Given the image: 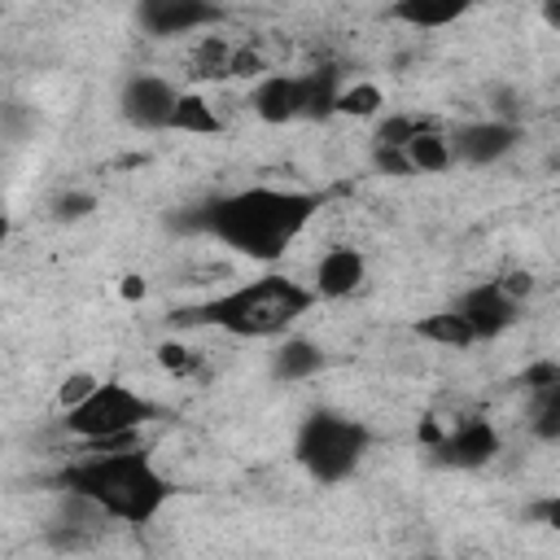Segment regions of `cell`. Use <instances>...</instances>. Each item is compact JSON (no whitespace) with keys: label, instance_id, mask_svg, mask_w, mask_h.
Segmentation results:
<instances>
[{"label":"cell","instance_id":"obj_1","mask_svg":"<svg viewBox=\"0 0 560 560\" xmlns=\"http://www.w3.org/2000/svg\"><path fill=\"white\" fill-rule=\"evenodd\" d=\"M319 206H324V197L311 188L249 184V188H232V192L201 201L188 214V228H197L210 241H219L223 249L267 267V262H280L302 241V232L311 228Z\"/></svg>","mask_w":560,"mask_h":560},{"label":"cell","instance_id":"obj_2","mask_svg":"<svg viewBox=\"0 0 560 560\" xmlns=\"http://www.w3.org/2000/svg\"><path fill=\"white\" fill-rule=\"evenodd\" d=\"M57 486L83 503H92L105 521L118 525H149L171 503L175 486L153 464V455L131 442L118 451H83L57 472Z\"/></svg>","mask_w":560,"mask_h":560},{"label":"cell","instance_id":"obj_3","mask_svg":"<svg viewBox=\"0 0 560 560\" xmlns=\"http://www.w3.org/2000/svg\"><path fill=\"white\" fill-rule=\"evenodd\" d=\"M315 306L311 284L284 276V271H262L254 280H241L197 306L175 311V324H192V328H214L241 341H276L289 328H298Z\"/></svg>","mask_w":560,"mask_h":560},{"label":"cell","instance_id":"obj_4","mask_svg":"<svg viewBox=\"0 0 560 560\" xmlns=\"http://www.w3.org/2000/svg\"><path fill=\"white\" fill-rule=\"evenodd\" d=\"M372 451V429L337 407H315L302 416L293 433V459L306 468L319 486H341L359 472V464Z\"/></svg>","mask_w":560,"mask_h":560},{"label":"cell","instance_id":"obj_5","mask_svg":"<svg viewBox=\"0 0 560 560\" xmlns=\"http://www.w3.org/2000/svg\"><path fill=\"white\" fill-rule=\"evenodd\" d=\"M162 407L131 389L127 381H96L79 402L61 407V429L74 442H101V438H118V433H140L149 420H158Z\"/></svg>","mask_w":560,"mask_h":560},{"label":"cell","instance_id":"obj_6","mask_svg":"<svg viewBox=\"0 0 560 560\" xmlns=\"http://www.w3.org/2000/svg\"><path fill=\"white\" fill-rule=\"evenodd\" d=\"M521 306H525V302H516L499 280H477V284L459 289L455 302H451V311L468 324L472 341H494V337H503L508 328H516Z\"/></svg>","mask_w":560,"mask_h":560},{"label":"cell","instance_id":"obj_7","mask_svg":"<svg viewBox=\"0 0 560 560\" xmlns=\"http://www.w3.org/2000/svg\"><path fill=\"white\" fill-rule=\"evenodd\" d=\"M499 451H503V438L486 416H464L455 424H442V438L429 446L433 464L438 468H455V472L486 468Z\"/></svg>","mask_w":560,"mask_h":560},{"label":"cell","instance_id":"obj_8","mask_svg":"<svg viewBox=\"0 0 560 560\" xmlns=\"http://www.w3.org/2000/svg\"><path fill=\"white\" fill-rule=\"evenodd\" d=\"M175 96H179V88H175L166 74L136 70V74H127V83L118 88V114H122L127 127L153 136V131H166V127H171Z\"/></svg>","mask_w":560,"mask_h":560},{"label":"cell","instance_id":"obj_9","mask_svg":"<svg viewBox=\"0 0 560 560\" xmlns=\"http://www.w3.org/2000/svg\"><path fill=\"white\" fill-rule=\"evenodd\" d=\"M525 140V127L516 118H472V122H459L451 131V153L455 162L464 166H499L503 158H512Z\"/></svg>","mask_w":560,"mask_h":560},{"label":"cell","instance_id":"obj_10","mask_svg":"<svg viewBox=\"0 0 560 560\" xmlns=\"http://www.w3.org/2000/svg\"><path fill=\"white\" fill-rule=\"evenodd\" d=\"M219 18V0H136V26L149 39H179L206 31Z\"/></svg>","mask_w":560,"mask_h":560},{"label":"cell","instance_id":"obj_11","mask_svg":"<svg viewBox=\"0 0 560 560\" xmlns=\"http://www.w3.org/2000/svg\"><path fill=\"white\" fill-rule=\"evenodd\" d=\"M368 284V254L359 245H328L311 262V293L315 302H346Z\"/></svg>","mask_w":560,"mask_h":560},{"label":"cell","instance_id":"obj_12","mask_svg":"<svg viewBox=\"0 0 560 560\" xmlns=\"http://www.w3.org/2000/svg\"><path fill=\"white\" fill-rule=\"evenodd\" d=\"M249 109L267 122V127H284V122H298L306 101H302V74H258L254 88H249Z\"/></svg>","mask_w":560,"mask_h":560},{"label":"cell","instance_id":"obj_13","mask_svg":"<svg viewBox=\"0 0 560 560\" xmlns=\"http://www.w3.org/2000/svg\"><path fill=\"white\" fill-rule=\"evenodd\" d=\"M328 363V350L315 341V337H302V332H284L276 337V350H271V376L280 385H302L311 376H319Z\"/></svg>","mask_w":560,"mask_h":560},{"label":"cell","instance_id":"obj_14","mask_svg":"<svg viewBox=\"0 0 560 560\" xmlns=\"http://www.w3.org/2000/svg\"><path fill=\"white\" fill-rule=\"evenodd\" d=\"M472 4L477 0H389L385 18L398 26H411V31H442V26H455L459 18H468Z\"/></svg>","mask_w":560,"mask_h":560},{"label":"cell","instance_id":"obj_15","mask_svg":"<svg viewBox=\"0 0 560 560\" xmlns=\"http://www.w3.org/2000/svg\"><path fill=\"white\" fill-rule=\"evenodd\" d=\"M407 149V162L416 175H446L455 166V153H451V131H442L438 122L420 118V127L411 131V140L402 144Z\"/></svg>","mask_w":560,"mask_h":560},{"label":"cell","instance_id":"obj_16","mask_svg":"<svg viewBox=\"0 0 560 560\" xmlns=\"http://www.w3.org/2000/svg\"><path fill=\"white\" fill-rule=\"evenodd\" d=\"M166 131H179V136H223V118L210 105V96H201L197 88H179Z\"/></svg>","mask_w":560,"mask_h":560},{"label":"cell","instance_id":"obj_17","mask_svg":"<svg viewBox=\"0 0 560 560\" xmlns=\"http://www.w3.org/2000/svg\"><path fill=\"white\" fill-rule=\"evenodd\" d=\"M341 83H346V74L337 66H311V70H302V101H306L302 118H315V122L328 118L332 105H337Z\"/></svg>","mask_w":560,"mask_h":560},{"label":"cell","instance_id":"obj_18","mask_svg":"<svg viewBox=\"0 0 560 560\" xmlns=\"http://www.w3.org/2000/svg\"><path fill=\"white\" fill-rule=\"evenodd\" d=\"M381 109H385V88L376 79H350V83H341L337 105H332V114H346V118H376Z\"/></svg>","mask_w":560,"mask_h":560},{"label":"cell","instance_id":"obj_19","mask_svg":"<svg viewBox=\"0 0 560 560\" xmlns=\"http://www.w3.org/2000/svg\"><path fill=\"white\" fill-rule=\"evenodd\" d=\"M416 332H420L424 341H433V346H446V350H468V346H477V341H472V332H468V324H464L451 306H442V311L424 315V319L416 324Z\"/></svg>","mask_w":560,"mask_h":560},{"label":"cell","instance_id":"obj_20","mask_svg":"<svg viewBox=\"0 0 560 560\" xmlns=\"http://www.w3.org/2000/svg\"><path fill=\"white\" fill-rule=\"evenodd\" d=\"M529 429H534L538 442H560V381L534 389V402H529Z\"/></svg>","mask_w":560,"mask_h":560},{"label":"cell","instance_id":"obj_21","mask_svg":"<svg viewBox=\"0 0 560 560\" xmlns=\"http://www.w3.org/2000/svg\"><path fill=\"white\" fill-rule=\"evenodd\" d=\"M416 127H420V114H407V109L385 114V109H381V114H376V127H372V144H394V149H402Z\"/></svg>","mask_w":560,"mask_h":560},{"label":"cell","instance_id":"obj_22","mask_svg":"<svg viewBox=\"0 0 560 560\" xmlns=\"http://www.w3.org/2000/svg\"><path fill=\"white\" fill-rule=\"evenodd\" d=\"M158 363H162V372H171V376H192V372L201 368V350H192L188 341H162V346H158Z\"/></svg>","mask_w":560,"mask_h":560},{"label":"cell","instance_id":"obj_23","mask_svg":"<svg viewBox=\"0 0 560 560\" xmlns=\"http://www.w3.org/2000/svg\"><path fill=\"white\" fill-rule=\"evenodd\" d=\"M228 57H232V44L219 39V35H206L201 48H197V74L201 79H223L228 74Z\"/></svg>","mask_w":560,"mask_h":560},{"label":"cell","instance_id":"obj_24","mask_svg":"<svg viewBox=\"0 0 560 560\" xmlns=\"http://www.w3.org/2000/svg\"><path fill=\"white\" fill-rule=\"evenodd\" d=\"M92 210H96V192H88V188H70L52 201L57 223H83V219H92Z\"/></svg>","mask_w":560,"mask_h":560},{"label":"cell","instance_id":"obj_25","mask_svg":"<svg viewBox=\"0 0 560 560\" xmlns=\"http://www.w3.org/2000/svg\"><path fill=\"white\" fill-rule=\"evenodd\" d=\"M372 166L381 175H394V179H411V162H407V149H394V144H372Z\"/></svg>","mask_w":560,"mask_h":560},{"label":"cell","instance_id":"obj_26","mask_svg":"<svg viewBox=\"0 0 560 560\" xmlns=\"http://www.w3.org/2000/svg\"><path fill=\"white\" fill-rule=\"evenodd\" d=\"M262 70H267V61H262L258 48H232V57H228V74H236V79H258Z\"/></svg>","mask_w":560,"mask_h":560},{"label":"cell","instance_id":"obj_27","mask_svg":"<svg viewBox=\"0 0 560 560\" xmlns=\"http://www.w3.org/2000/svg\"><path fill=\"white\" fill-rule=\"evenodd\" d=\"M96 381H101V376H92V372H74V376H66V381H61V389H57V402H61V407L79 402Z\"/></svg>","mask_w":560,"mask_h":560},{"label":"cell","instance_id":"obj_28","mask_svg":"<svg viewBox=\"0 0 560 560\" xmlns=\"http://www.w3.org/2000/svg\"><path fill=\"white\" fill-rule=\"evenodd\" d=\"M499 284H503L516 302H525V298L534 293V276H529V271H521V267H516V271H508V276H499Z\"/></svg>","mask_w":560,"mask_h":560},{"label":"cell","instance_id":"obj_29","mask_svg":"<svg viewBox=\"0 0 560 560\" xmlns=\"http://www.w3.org/2000/svg\"><path fill=\"white\" fill-rule=\"evenodd\" d=\"M118 289H122V298H127V302H140V298L149 293V284H144L140 276H122V284H118Z\"/></svg>","mask_w":560,"mask_h":560},{"label":"cell","instance_id":"obj_30","mask_svg":"<svg viewBox=\"0 0 560 560\" xmlns=\"http://www.w3.org/2000/svg\"><path fill=\"white\" fill-rule=\"evenodd\" d=\"M416 438H420V446L429 451V446H433V442L442 438V424H438V420H420V429H416Z\"/></svg>","mask_w":560,"mask_h":560},{"label":"cell","instance_id":"obj_31","mask_svg":"<svg viewBox=\"0 0 560 560\" xmlns=\"http://www.w3.org/2000/svg\"><path fill=\"white\" fill-rule=\"evenodd\" d=\"M4 241H9V210L0 206V245H4Z\"/></svg>","mask_w":560,"mask_h":560}]
</instances>
